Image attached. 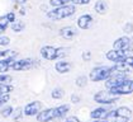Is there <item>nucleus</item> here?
Segmentation results:
<instances>
[{
    "label": "nucleus",
    "mask_w": 133,
    "mask_h": 122,
    "mask_svg": "<svg viewBox=\"0 0 133 122\" xmlns=\"http://www.w3.org/2000/svg\"><path fill=\"white\" fill-rule=\"evenodd\" d=\"M70 109V107L67 104H62L55 108H48L46 111H39V113L37 114V120L39 122H50L53 118H61L63 117Z\"/></svg>",
    "instance_id": "1"
},
{
    "label": "nucleus",
    "mask_w": 133,
    "mask_h": 122,
    "mask_svg": "<svg viewBox=\"0 0 133 122\" xmlns=\"http://www.w3.org/2000/svg\"><path fill=\"white\" fill-rule=\"evenodd\" d=\"M76 11L74 5H61V7H56L53 10L47 13V17L52 20H58V19H63V18H67V17H71L72 14Z\"/></svg>",
    "instance_id": "2"
},
{
    "label": "nucleus",
    "mask_w": 133,
    "mask_h": 122,
    "mask_svg": "<svg viewBox=\"0 0 133 122\" xmlns=\"http://www.w3.org/2000/svg\"><path fill=\"white\" fill-rule=\"evenodd\" d=\"M113 74L112 68L109 66H98L95 69H92L90 72V79L92 81H102L107 80L108 78H110Z\"/></svg>",
    "instance_id": "3"
},
{
    "label": "nucleus",
    "mask_w": 133,
    "mask_h": 122,
    "mask_svg": "<svg viewBox=\"0 0 133 122\" xmlns=\"http://www.w3.org/2000/svg\"><path fill=\"white\" fill-rule=\"evenodd\" d=\"M109 92L114 95H119V97L124 95V94H131V93H133V80L125 79L122 84H119L114 88H110Z\"/></svg>",
    "instance_id": "4"
},
{
    "label": "nucleus",
    "mask_w": 133,
    "mask_h": 122,
    "mask_svg": "<svg viewBox=\"0 0 133 122\" xmlns=\"http://www.w3.org/2000/svg\"><path fill=\"white\" fill-rule=\"evenodd\" d=\"M119 99V95H114L110 92H98L94 95V101L102 104H113Z\"/></svg>",
    "instance_id": "5"
},
{
    "label": "nucleus",
    "mask_w": 133,
    "mask_h": 122,
    "mask_svg": "<svg viewBox=\"0 0 133 122\" xmlns=\"http://www.w3.org/2000/svg\"><path fill=\"white\" fill-rule=\"evenodd\" d=\"M38 61V60H37ZM33 59H23V60H18L13 62V65L10 66V69L15 71H22V70H28V69H32L34 65H37L38 62Z\"/></svg>",
    "instance_id": "6"
},
{
    "label": "nucleus",
    "mask_w": 133,
    "mask_h": 122,
    "mask_svg": "<svg viewBox=\"0 0 133 122\" xmlns=\"http://www.w3.org/2000/svg\"><path fill=\"white\" fill-rule=\"evenodd\" d=\"M127 50H112V51H109L108 53H107V59L108 60H110L113 61V62H123V61L125 60V57L128 56V53L125 52Z\"/></svg>",
    "instance_id": "7"
},
{
    "label": "nucleus",
    "mask_w": 133,
    "mask_h": 122,
    "mask_svg": "<svg viewBox=\"0 0 133 122\" xmlns=\"http://www.w3.org/2000/svg\"><path fill=\"white\" fill-rule=\"evenodd\" d=\"M42 108L41 102H31L24 107V114L25 116H37Z\"/></svg>",
    "instance_id": "8"
},
{
    "label": "nucleus",
    "mask_w": 133,
    "mask_h": 122,
    "mask_svg": "<svg viewBox=\"0 0 133 122\" xmlns=\"http://www.w3.org/2000/svg\"><path fill=\"white\" fill-rule=\"evenodd\" d=\"M41 56L46 60H56L57 59V48L52 46H44L41 48Z\"/></svg>",
    "instance_id": "9"
},
{
    "label": "nucleus",
    "mask_w": 133,
    "mask_h": 122,
    "mask_svg": "<svg viewBox=\"0 0 133 122\" xmlns=\"http://www.w3.org/2000/svg\"><path fill=\"white\" fill-rule=\"evenodd\" d=\"M131 46V40L128 37H121L114 42V50H128Z\"/></svg>",
    "instance_id": "10"
},
{
    "label": "nucleus",
    "mask_w": 133,
    "mask_h": 122,
    "mask_svg": "<svg viewBox=\"0 0 133 122\" xmlns=\"http://www.w3.org/2000/svg\"><path fill=\"white\" fill-rule=\"evenodd\" d=\"M92 24V17L89 14H84L81 15L79 19H77V26L81 28V29H88L90 28Z\"/></svg>",
    "instance_id": "11"
},
{
    "label": "nucleus",
    "mask_w": 133,
    "mask_h": 122,
    "mask_svg": "<svg viewBox=\"0 0 133 122\" xmlns=\"http://www.w3.org/2000/svg\"><path fill=\"white\" fill-rule=\"evenodd\" d=\"M109 111H110V109H108V108L100 107V108L94 109V111L90 113V116H91V118H94V120H105V118L108 117Z\"/></svg>",
    "instance_id": "12"
},
{
    "label": "nucleus",
    "mask_w": 133,
    "mask_h": 122,
    "mask_svg": "<svg viewBox=\"0 0 133 122\" xmlns=\"http://www.w3.org/2000/svg\"><path fill=\"white\" fill-rule=\"evenodd\" d=\"M76 34H77V31L74 27H63V28L60 29V36L65 40H71Z\"/></svg>",
    "instance_id": "13"
},
{
    "label": "nucleus",
    "mask_w": 133,
    "mask_h": 122,
    "mask_svg": "<svg viewBox=\"0 0 133 122\" xmlns=\"http://www.w3.org/2000/svg\"><path fill=\"white\" fill-rule=\"evenodd\" d=\"M55 69L60 74H65V72H69L71 70V64L69 61H58V62H56Z\"/></svg>",
    "instance_id": "14"
},
{
    "label": "nucleus",
    "mask_w": 133,
    "mask_h": 122,
    "mask_svg": "<svg viewBox=\"0 0 133 122\" xmlns=\"http://www.w3.org/2000/svg\"><path fill=\"white\" fill-rule=\"evenodd\" d=\"M107 9H108V7H107V3H105V1L99 0V1H96V3H95V10H96L98 13L104 14V13L107 11Z\"/></svg>",
    "instance_id": "15"
},
{
    "label": "nucleus",
    "mask_w": 133,
    "mask_h": 122,
    "mask_svg": "<svg viewBox=\"0 0 133 122\" xmlns=\"http://www.w3.org/2000/svg\"><path fill=\"white\" fill-rule=\"evenodd\" d=\"M24 28H25V24L22 20H14L11 23V29L14 31V32H22Z\"/></svg>",
    "instance_id": "16"
},
{
    "label": "nucleus",
    "mask_w": 133,
    "mask_h": 122,
    "mask_svg": "<svg viewBox=\"0 0 133 122\" xmlns=\"http://www.w3.org/2000/svg\"><path fill=\"white\" fill-rule=\"evenodd\" d=\"M15 56V52L11 50H5V51H0V60H4V59H10Z\"/></svg>",
    "instance_id": "17"
},
{
    "label": "nucleus",
    "mask_w": 133,
    "mask_h": 122,
    "mask_svg": "<svg viewBox=\"0 0 133 122\" xmlns=\"http://www.w3.org/2000/svg\"><path fill=\"white\" fill-rule=\"evenodd\" d=\"M63 89L62 88H55L53 90H52V98H55V99H61L62 97H63Z\"/></svg>",
    "instance_id": "18"
},
{
    "label": "nucleus",
    "mask_w": 133,
    "mask_h": 122,
    "mask_svg": "<svg viewBox=\"0 0 133 122\" xmlns=\"http://www.w3.org/2000/svg\"><path fill=\"white\" fill-rule=\"evenodd\" d=\"M13 90V87L9 84H0V95L3 94H8Z\"/></svg>",
    "instance_id": "19"
},
{
    "label": "nucleus",
    "mask_w": 133,
    "mask_h": 122,
    "mask_svg": "<svg viewBox=\"0 0 133 122\" xmlns=\"http://www.w3.org/2000/svg\"><path fill=\"white\" fill-rule=\"evenodd\" d=\"M8 24H9V22L6 20L5 15H4V17H0V34H1L3 32H5V31H6Z\"/></svg>",
    "instance_id": "20"
},
{
    "label": "nucleus",
    "mask_w": 133,
    "mask_h": 122,
    "mask_svg": "<svg viewBox=\"0 0 133 122\" xmlns=\"http://www.w3.org/2000/svg\"><path fill=\"white\" fill-rule=\"evenodd\" d=\"M67 3H70V0H50V4L52 7H61V5H66Z\"/></svg>",
    "instance_id": "21"
},
{
    "label": "nucleus",
    "mask_w": 133,
    "mask_h": 122,
    "mask_svg": "<svg viewBox=\"0 0 133 122\" xmlns=\"http://www.w3.org/2000/svg\"><path fill=\"white\" fill-rule=\"evenodd\" d=\"M11 114H13V108H11L10 106H6V107H4L1 109V116L3 117H9Z\"/></svg>",
    "instance_id": "22"
},
{
    "label": "nucleus",
    "mask_w": 133,
    "mask_h": 122,
    "mask_svg": "<svg viewBox=\"0 0 133 122\" xmlns=\"http://www.w3.org/2000/svg\"><path fill=\"white\" fill-rule=\"evenodd\" d=\"M67 53H69V48H66V47H58L57 48V59L65 57Z\"/></svg>",
    "instance_id": "23"
},
{
    "label": "nucleus",
    "mask_w": 133,
    "mask_h": 122,
    "mask_svg": "<svg viewBox=\"0 0 133 122\" xmlns=\"http://www.w3.org/2000/svg\"><path fill=\"white\" fill-rule=\"evenodd\" d=\"M11 81V76L6 74H1L0 72V84H9Z\"/></svg>",
    "instance_id": "24"
},
{
    "label": "nucleus",
    "mask_w": 133,
    "mask_h": 122,
    "mask_svg": "<svg viewBox=\"0 0 133 122\" xmlns=\"http://www.w3.org/2000/svg\"><path fill=\"white\" fill-rule=\"evenodd\" d=\"M86 83H88L86 76H79V78L76 79V84H77L79 87H85V85H86Z\"/></svg>",
    "instance_id": "25"
},
{
    "label": "nucleus",
    "mask_w": 133,
    "mask_h": 122,
    "mask_svg": "<svg viewBox=\"0 0 133 122\" xmlns=\"http://www.w3.org/2000/svg\"><path fill=\"white\" fill-rule=\"evenodd\" d=\"M123 62H124L125 65H128L129 68H132L133 69V56H127V57H125V60L123 61Z\"/></svg>",
    "instance_id": "26"
},
{
    "label": "nucleus",
    "mask_w": 133,
    "mask_h": 122,
    "mask_svg": "<svg viewBox=\"0 0 133 122\" xmlns=\"http://www.w3.org/2000/svg\"><path fill=\"white\" fill-rule=\"evenodd\" d=\"M9 42H10V40L8 37H5V36L0 37V46H6V45H9Z\"/></svg>",
    "instance_id": "27"
},
{
    "label": "nucleus",
    "mask_w": 133,
    "mask_h": 122,
    "mask_svg": "<svg viewBox=\"0 0 133 122\" xmlns=\"http://www.w3.org/2000/svg\"><path fill=\"white\" fill-rule=\"evenodd\" d=\"M5 18H6V20H8L9 23H13V22L15 20V14L10 11V13H8V14L5 15Z\"/></svg>",
    "instance_id": "28"
},
{
    "label": "nucleus",
    "mask_w": 133,
    "mask_h": 122,
    "mask_svg": "<svg viewBox=\"0 0 133 122\" xmlns=\"http://www.w3.org/2000/svg\"><path fill=\"white\" fill-rule=\"evenodd\" d=\"M124 31L127 32V33H132L133 32V24H131V23H128L125 27H124Z\"/></svg>",
    "instance_id": "29"
},
{
    "label": "nucleus",
    "mask_w": 133,
    "mask_h": 122,
    "mask_svg": "<svg viewBox=\"0 0 133 122\" xmlns=\"http://www.w3.org/2000/svg\"><path fill=\"white\" fill-rule=\"evenodd\" d=\"M90 57H91V53L89 52V51H85L84 53H82V59L86 61V60H90Z\"/></svg>",
    "instance_id": "30"
},
{
    "label": "nucleus",
    "mask_w": 133,
    "mask_h": 122,
    "mask_svg": "<svg viewBox=\"0 0 133 122\" xmlns=\"http://www.w3.org/2000/svg\"><path fill=\"white\" fill-rule=\"evenodd\" d=\"M74 4H88L90 0H70Z\"/></svg>",
    "instance_id": "31"
},
{
    "label": "nucleus",
    "mask_w": 133,
    "mask_h": 122,
    "mask_svg": "<svg viewBox=\"0 0 133 122\" xmlns=\"http://www.w3.org/2000/svg\"><path fill=\"white\" fill-rule=\"evenodd\" d=\"M80 99H81V98H80L79 95H76V94H74V95L71 97V101L74 102V103H79V102H80Z\"/></svg>",
    "instance_id": "32"
},
{
    "label": "nucleus",
    "mask_w": 133,
    "mask_h": 122,
    "mask_svg": "<svg viewBox=\"0 0 133 122\" xmlns=\"http://www.w3.org/2000/svg\"><path fill=\"white\" fill-rule=\"evenodd\" d=\"M65 122H80V120L76 118V117H69V118H66Z\"/></svg>",
    "instance_id": "33"
},
{
    "label": "nucleus",
    "mask_w": 133,
    "mask_h": 122,
    "mask_svg": "<svg viewBox=\"0 0 133 122\" xmlns=\"http://www.w3.org/2000/svg\"><path fill=\"white\" fill-rule=\"evenodd\" d=\"M14 118H15V121H17V120H21V109H18V111H17L15 116H14Z\"/></svg>",
    "instance_id": "34"
},
{
    "label": "nucleus",
    "mask_w": 133,
    "mask_h": 122,
    "mask_svg": "<svg viewBox=\"0 0 133 122\" xmlns=\"http://www.w3.org/2000/svg\"><path fill=\"white\" fill-rule=\"evenodd\" d=\"M14 3H17V4H24V3H27V0H13Z\"/></svg>",
    "instance_id": "35"
},
{
    "label": "nucleus",
    "mask_w": 133,
    "mask_h": 122,
    "mask_svg": "<svg viewBox=\"0 0 133 122\" xmlns=\"http://www.w3.org/2000/svg\"><path fill=\"white\" fill-rule=\"evenodd\" d=\"M94 122H108V120H96V121Z\"/></svg>",
    "instance_id": "36"
}]
</instances>
